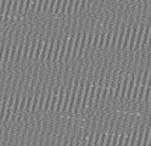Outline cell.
I'll list each match as a JSON object with an SVG mask.
<instances>
[{
  "label": "cell",
  "instance_id": "6da1fadb",
  "mask_svg": "<svg viewBox=\"0 0 151 146\" xmlns=\"http://www.w3.org/2000/svg\"><path fill=\"white\" fill-rule=\"evenodd\" d=\"M68 37L70 35H65L62 43H61V47H60V51H58V59H57V62L62 63L63 62V59H65V55H66V49H67V42H68Z\"/></svg>",
  "mask_w": 151,
  "mask_h": 146
},
{
  "label": "cell",
  "instance_id": "7a4b0ae2",
  "mask_svg": "<svg viewBox=\"0 0 151 146\" xmlns=\"http://www.w3.org/2000/svg\"><path fill=\"white\" fill-rule=\"evenodd\" d=\"M55 42H56L55 38H50L49 39V49H48V54H46V57H45V62H48V63H50V62H51V60H53Z\"/></svg>",
  "mask_w": 151,
  "mask_h": 146
},
{
  "label": "cell",
  "instance_id": "3957f363",
  "mask_svg": "<svg viewBox=\"0 0 151 146\" xmlns=\"http://www.w3.org/2000/svg\"><path fill=\"white\" fill-rule=\"evenodd\" d=\"M130 33H132V23L125 26V33H124V38H123V44H122V49L121 50H125L128 47V43H129V38H130Z\"/></svg>",
  "mask_w": 151,
  "mask_h": 146
},
{
  "label": "cell",
  "instance_id": "277c9868",
  "mask_svg": "<svg viewBox=\"0 0 151 146\" xmlns=\"http://www.w3.org/2000/svg\"><path fill=\"white\" fill-rule=\"evenodd\" d=\"M138 26L139 23H135L134 26H132V33H130V38H129V43H128V49L129 51L133 50L134 43H135V38H137V32H138Z\"/></svg>",
  "mask_w": 151,
  "mask_h": 146
},
{
  "label": "cell",
  "instance_id": "5b68a950",
  "mask_svg": "<svg viewBox=\"0 0 151 146\" xmlns=\"http://www.w3.org/2000/svg\"><path fill=\"white\" fill-rule=\"evenodd\" d=\"M124 33H125V24H122V27H120L118 38H117V43H116V49H117V50H121V49H122V44H123Z\"/></svg>",
  "mask_w": 151,
  "mask_h": 146
},
{
  "label": "cell",
  "instance_id": "8992f818",
  "mask_svg": "<svg viewBox=\"0 0 151 146\" xmlns=\"http://www.w3.org/2000/svg\"><path fill=\"white\" fill-rule=\"evenodd\" d=\"M61 43H62V39H61V38H57V39H56V42H55V47H54V54H53L51 63H56V62H57V59H58V51H60Z\"/></svg>",
  "mask_w": 151,
  "mask_h": 146
},
{
  "label": "cell",
  "instance_id": "52a82bcc",
  "mask_svg": "<svg viewBox=\"0 0 151 146\" xmlns=\"http://www.w3.org/2000/svg\"><path fill=\"white\" fill-rule=\"evenodd\" d=\"M57 99H58V89L55 88L54 90H53V97H51V102H50V107H49V111L50 112H55Z\"/></svg>",
  "mask_w": 151,
  "mask_h": 146
},
{
  "label": "cell",
  "instance_id": "ba28073f",
  "mask_svg": "<svg viewBox=\"0 0 151 146\" xmlns=\"http://www.w3.org/2000/svg\"><path fill=\"white\" fill-rule=\"evenodd\" d=\"M37 43L38 40L37 38L34 37L32 40H31V47H29V52H28V61H32L33 59H34V52H36V47H37Z\"/></svg>",
  "mask_w": 151,
  "mask_h": 146
},
{
  "label": "cell",
  "instance_id": "9c48e42d",
  "mask_svg": "<svg viewBox=\"0 0 151 146\" xmlns=\"http://www.w3.org/2000/svg\"><path fill=\"white\" fill-rule=\"evenodd\" d=\"M29 47H31V38L27 37L26 42L23 44V54H22V60L26 61L28 59V52H29Z\"/></svg>",
  "mask_w": 151,
  "mask_h": 146
},
{
  "label": "cell",
  "instance_id": "30bf717a",
  "mask_svg": "<svg viewBox=\"0 0 151 146\" xmlns=\"http://www.w3.org/2000/svg\"><path fill=\"white\" fill-rule=\"evenodd\" d=\"M51 97H53V89L50 88L48 93H46V97H45V102H44V107H43V112H48L49 107H50V102H51Z\"/></svg>",
  "mask_w": 151,
  "mask_h": 146
},
{
  "label": "cell",
  "instance_id": "8fae6325",
  "mask_svg": "<svg viewBox=\"0 0 151 146\" xmlns=\"http://www.w3.org/2000/svg\"><path fill=\"white\" fill-rule=\"evenodd\" d=\"M43 44H44V39L43 38H39L38 43H37V47H36V52H34V61H38L39 60V56H40V52H41V49H43Z\"/></svg>",
  "mask_w": 151,
  "mask_h": 146
},
{
  "label": "cell",
  "instance_id": "7c38bea8",
  "mask_svg": "<svg viewBox=\"0 0 151 146\" xmlns=\"http://www.w3.org/2000/svg\"><path fill=\"white\" fill-rule=\"evenodd\" d=\"M48 49H49V40H45L44 44H43V49H41L40 56H39V61H40V62H44V61H45L46 54H48Z\"/></svg>",
  "mask_w": 151,
  "mask_h": 146
},
{
  "label": "cell",
  "instance_id": "4fadbf2b",
  "mask_svg": "<svg viewBox=\"0 0 151 146\" xmlns=\"http://www.w3.org/2000/svg\"><path fill=\"white\" fill-rule=\"evenodd\" d=\"M39 95H40V93H39V91H37V93L34 94V96H33V101H32V107H31V112H32V113H34V112L37 111V108H38V101H39Z\"/></svg>",
  "mask_w": 151,
  "mask_h": 146
},
{
  "label": "cell",
  "instance_id": "5bb4252c",
  "mask_svg": "<svg viewBox=\"0 0 151 146\" xmlns=\"http://www.w3.org/2000/svg\"><path fill=\"white\" fill-rule=\"evenodd\" d=\"M45 97H46V93L45 90H43L39 95V101H38V108L39 111H43V107H44V102H45Z\"/></svg>",
  "mask_w": 151,
  "mask_h": 146
},
{
  "label": "cell",
  "instance_id": "9a60e30c",
  "mask_svg": "<svg viewBox=\"0 0 151 146\" xmlns=\"http://www.w3.org/2000/svg\"><path fill=\"white\" fill-rule=\"evenodd\" d=\"M23 44L24 43H21L17 47V54H16V57H15V63H19L21 60H22V54H23Z\"/></svg>",
  "mask_w": 151,
  "mask_h": 146
},
{
  "label": "cell",
  "instance_id": "2e32d148",
  "mask_svg": "<svg viewBox=\"0 0 151 146\" xmlns=\"http://www.w3.org/2000/svg\"><path fill=\"white\" fill-rule=\"evenodd\" d=\"M105 38H106V33H105V32H100V37H99V43H98V47H99V49H104V44H105Z\"/></svg>",
  "mask_w": 151,
  "mask_h": 146
},
{
  "label": "cell",
  "instance_id": "e0dca14e",
  "mask_svg": "<svg viewBox=\"0 0 151 146\" xmlns=\"http://www.w3.org/2000/svg\"><path fill=\"white\" fill-rule=\"evenodd\" d=\"M142 137H144V129H140L138 130V134H137V140H135V146H140L141 145V141H142Z\"/></svg>",
  "mask_w": 151,
  "mask_h": 146
},
{
  "label": "cell",
  "instance_id": "ac0fdd59",
  "mask_svg": "<svg viewBox=\"0 0 151 146\" xmlns=\"http://www.w3.org/2000/svg\"><path fill=\"white\" fill-rule=\"evenodd\" d=\"M99 37H100V30L96 29L94 32V37H93V42H91V46L93 47H98V43H99Z\"/></svg>",
  "mask_w": 151,
  "mask_h": 146
},
{
  "label": "cell",
  "instance_id": "d6986e66",
  "mask_svg": "<svg viewBox=\"0 0 151 146\" xmlns=\"http://www.w3.org/2000/svg\"><path fill=\"white\" fill-rule=\"evenodd\" d=\"M32 101H33V94H31V95L27 96V102H26V107H24V112H31Z\"/></svg>",
  "mask_w": 151,
  "mask_h": 146
},
{
  "label": "cell",
  "instance_id": "ffe728a7",
  "mask_svg": "<svg viewBox=\"0 0 151 146\" xmlns=\"http://www.w3.org/2000/svg\"><path fill=\"white\" fill-rule=\"evenodd\" d=\"M137 134L138 130L135 129L133 133H130V140H129V146H135V140H137Z\"/></svg>",
  "mask_w": 151,
  "mask_h": 146
},
{
  "label": "cell",
  "instance_id": "44dd1931",
  "mask_svg": "<svg viewBox=\"0 0 151 146\" xmlns=\"http://www.w3.org/2000/svg\"><path fill=\"white\" fill-rule=\"evenodd\" d=\"M118 133H113L112 134V141H111V146H117V140H118Z\"/></svg>",
  "mask_w": 151,
  "mask_h": 146
},
{
  "label": "cell",
  "instance_id": "7402d4cb",
  "mask_svg": "<svg viewBox=\"0 0 151 146\" xmlns=\"http://www.w3.org/2000/svg\"><path fill=\"white\" fill-rule=\"evenodd\" d=\"M124 133L118 135V140H117V146H123V141H124Z\"/></svg>",
  "mask_w": 151,
  "mask_h": 146
},
{
  "label": "cell",
  "instance_id": "603a6c76",
  "mask_svg": "<svg viewBox=\"0 0 151 146\" xmlns=\"http://www.w3.org/2000/svg\"><path fill=\"white\" fill-rule=\"evenodd\" d=\"M68 146H74V142H73V141H72V140H71V141H70V142H68Z\"/></svg>",
  "mask_w": 151,
  "mask_h": 146
},
{
  "label": "cell",
  "instance_id": "cb8c5ba5",
  "mask_svg": "<svg viewBox=\"0 0 151 146\" xmlns=\"http://www.w3.org/2000/svg\"><path fill=\"white\" fill-rule=\"evenodd\" d=\"M68 142H70V141H68ZM68 142H66V144H63L62 146H68Z\"/></svg>",
  "mask_w": 151,
  "mask_h": 146
}]
</instances>
